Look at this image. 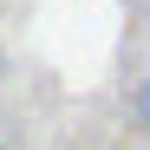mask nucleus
I'll use <instances>...</instances> for the list:
<instances>
[{
  "label": "nucleus",
  "instance_id": "1",
  "mask_svg": "<svg viewBox=\"0 0 150 150\" xmlns=\"http://www.w3.org/2000/svg\"><path fill=\"white\" fill-rule=\"evenodd\" d=\"M131 111H137V124H144V131H150V72H144V79H137V98H131Z\"/></svg>",
  "mask_w": 150,
  "mask_h": 150
},
{
  "label": "nucleus",
  "instance_id": "2",
  "mask_svg": "<svg viewBox=\"0 0 150 150\" xmlns=\"http://www.w3.org/2000/svg\"><path fill=\"white\" fill-rule=\"evenodd\" d=\"M0 150H7V144H0Z\"/></svg>",
  "mask_w": 150,
  "mask_h": 150
}]
</instances>
